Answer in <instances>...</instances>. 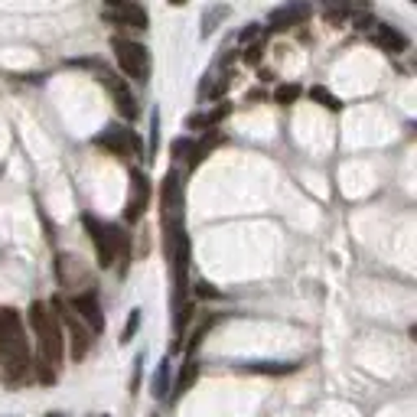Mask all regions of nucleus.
Returning a JSON list of instances; mask_svg holds the SVG:
<instances>
[{
  "label": "nucleus",
  "instance_id": "nucleus-1",
  "mask_svg": "<svg viewBox=\"0 0 417 417\" xmlns=\"http://www.w3.org/2000/svg\"><path fill=\"white\" fill-rule=\"evenodd\" d=\"M0 369L10 379V385H23L26 371L33 369L23 317L14 307H0Z\"/></svg>",
  "mask_w": 417,
  "mask_h": 417
},
{
  "label": "nucleus",
  "instance_id": "nucleus-2",
  "mask_svg": "<svg viewBox=\"0 0 417 417\" xmlns=\"http://www.w3.org/2000/svg\"><path fill=\"white\" fill-rule=\"evenodd\" d=\"M30 326H33V332H36V339H39V359L49 362L53 369H59V362H62V323L53 313V307L43 303V300L33 303L30 307Z\"/></svg>",
  "mask_w": 417,
  "mask_h": 417
},
{
  "label": "nucleus",
  "instance_id": "nucleus-3",
  "mask_svg": "<svg viewBox=\"0 0 417 417\" xmlns=\"http://www.w3.org/2000/svg\"><path fill=\"white\" fill-rule=\"evenodd\" d=\"M111 49H115V59L121 65V72L134 82H147L150 78V53L144 43H134L127 36H115L111 39Z\"/></svg>",
  "mask_w": 417,
  "mask_h": 417
},
{
  "label": "nucleus",
  "instance_id": "nucleus-4",
  "mask_svg": "<svg viewBox=\"0 0 417 417\" xmlns=\"http://www.w3.org/2000/svg\"><path fill=\"white\" fill-rule=\"evenodd\" d=\"M101 16L115 26H134V30H147L150 16L137 0H101Z\"/></svg>",
  "mask_w": 417,
  "mask_h": 417
},
{
  "label": "nucleus",
  "instance_id": "nucleus-5",
  "mask_svg": "<svg viewBox=\"0 0 417 417\" xmlns=\"http://www.w3.org/2000/svg\"><path fill=\"white\" fill-rule=\"evenodd\" d=\"M53 307V313L59 317V323L69 329V339H72V359H85L88 356V349H92V332H88V326L82 323V320L75 317L69 310V303H62V300H53L49 303Z\"/></svg>",
  "mask_w": 417,
  "mask_h": 417
},
{
  "label": "nucleus",
  "instance_id": "nucleus-6",
  "mask_svg": "<svg viewBox=\"0 0 417 417\" xmlns=\"http://www.w3.org/2000/svg\"><path fill=\"white\" fill-rule=\"evenodd\" d=\"M160 208H163V225H183V183H179V173L170 170L163 176L160 186Z\"/></svg>",
  "mask_w": 417,
  "mask_h": 417
},
{
  "label": "nucleus",
  "instance_id": "nucleus-7",
  "mask_svg": "<svg viewBox=\"0 0 417 417\" xmlns=\"http://www.w3.org/2000/svg\"><path fill=\"white\" fill-rule=\"evenodd\" d=\"M150 196H154V189H150V179L144 176V170H131V196H127V208H124V218L131 225L144 218V212L150 208Z\"/></svg>",
  "mask_w": 417,
  "mask_h": 417
},
{
  "label": "nucleus",
  "instance_id": "nucleus-8",
  "mask_svg": "<svg viewBox=\"0 0 417 417\" xmlns=\"http://www.w3.org/2000/svg\"><path fill=\"white\" fill-rule=\"evenodd\" d=\"M69 310L88 326V332H92V336H95V332H105V313H101V303H98V294H95V290L75 294L69 300Z\"/></svg>",
  "mask_w": 417,
  "mask_h": 417
},
{
  "label": "nucleus",
  "instance_id": "nucleus-9",
  "mask_svg": "<svg viewBox=\"0 0 417 417\" xmlns=\"http://www.w3.org/2000/svg\"><path fill=\"white\" fill-rule=\"evenodd\" d=\"M98 82L105 88H108L111 95H115V105H117V111H121V117H137L140 115V108H137V98L131 95V88H127V82L124 78H117L115 72H108V69H98Z\"/></svg>",
  "mask_w": 417,
  "mask_h": 417
},
{
  "label": "nucleus",
  "instance_id": "nucleus-10",
  "mask_svg": "<svg viewBox=\"0 0 417 417\" xmlns=\"http://www.w3.org/2000/svg\"><path fill=\"white\" fill-rule=\"evenodd\" d=\"M310 14H313V7H310V0H290V4H284V7L270 10L268 26H270V30H290V26L307 23V20H310Z\"/></svg>",
  "mask_w": 417,
  "mask_h": 417
},
{
  "label": "nucleus",
  "instance_id": "nucleus-11",
  "mask_svg": "<svg viewBox=\"0 0 417 417\" xmlns=\"http://www.w3.org/2000/svg\"><path fill=\"white\" fill-rule=\"evenodd\" d=\"M95 144L105 150H111V154L117 157H131L140 150V140L134 131H127V127H108V131H101L98 137H95Z\"/></svg>",
  "mask_w": 417,
  "mask_h": 417
},
{
  "label": "nucleus",
  "instance_id": "nucleus-12",
  "mask_svg": "<svg viewBox=\"0 0 417 417\" xmlns=\"http://www.w3.org/2000/svg\"><path fill=\"white\" fill-rule=\"evenodd\" d=\"M85 228H88V235H92V241H95V255H98V264H101V268H111V264H115V245H111L108 225L98 222L95 216H85Z\"/></svg>",
  "mask_w": 417,
  "mask_h": 417
},
{
  "label": "nucleus",
  "instance_id": "nucleus-13",
  "mask_svg": "<svg viewBox=\"0 0 417 417\" xmlns=\"http://www.w3.org/2000/svg\"><path fill=\"white\" fill-rule=\"evenodd\" d=\"M371 39H375L385 53H404V49H408V36H404V33H398L394 26H388V23H375Z\"/></svg>",
  "mask_w": 417,
  "mask_h": 417
},
{
  "label": "nucleus",
  "instance_id": "nucleus-14",
  "mask_svg": "<svg viewBox=\"0 0 417 417\" xmlns=\"http://www.w3.org/2000/svg\"><path fill=\"white\" fill-rule=\"evenodd\" d=\"M245 371H251V375H270V379H284V375L297 371V365H290V362H248Z\"/></svg>",
  "mask_w": 417,
  "mask_h": 417
},
{
  "label": "nucleus",
  "instance_id": "nucleus-15",
  "mask_svg": "<svg viewBox=\"0 0 417 417\" xmlns=\"http://www.w3.org/2000/svg\"><path fill=\"white\" fill-rule=\"evenodd\" d=\"M196 379H199V362H193V359H189V362H186L183 369H179L176 381H173V401H176L179 394L189 391V388L196 385Z\"/></svg>",
  "mask_w": 417,
  "mask_h": 417
},
{
  "label": "nucleus",
  "instance_id": "nucleus-16",
  "mask_svg": "<svg viewBox=\"0 0 417 417\" xmlns=\"http://www.w3.org/2000/svg\"><path fill=\"white\" fill-rule=\"evenodd\" d=\"M218 144H222V134H218V131L206 134V137H202L199 144H193V154H189V167H193V170H196V167H199V163L206 160V157H208V154H212V150L218 147Z\"/></svg>",
  "mask_w": 417,
  "mask_h": 417
},
{
  "label": "nucleus",
  "instance_id": "nucleus-17",
  "mask_svg": "<svg viewBox=\"0 0 417 417\" xmlns=\"http://www.w3.org/2000/svg\"><path fill=\"white\" fill-rule=\"evenodd\" d=\"M108 232H111V245H115V258H131V238L124 235L121 225H108Z\"/></svg>",
  "mask_w": 417,
  "mask_h": 417
},
{
  "label": "nucleus",
  "instance_id": "nucleus-18",
  "mask_svg": "<svg viewBox=\"0 0 417 417\" xmlns=\"http://www.w3.org/2000/svg\"><path fill=\"white\" fill-rule=\"evenodd\" d=\"M310 98L320 101V105H323V108H329V111H339L342 108V101L336 98L329 88H323V85H313V88H310Z\"/></svg>",
  "mask_w": 417,
  "mask_h": 417
},
{
  "label": "nucleus",
  "instance_id": "nucleus-19",
  "mask_svg": "<svg viewBox=\"0 0 417 417\" xmlns=\"http://www.w3.org/2000/svg\"><path fill=\"white\" fill-rule=\"evenodd\" d=\"M154 394H157V398H167V394H170V365H167V362H163L160 369H157Z\"/></svg>",
  "mask_w": 417,
  "mask_h": 417
},
{
  "label": "nucleus",
  "instance_id": "nucleus-20",
  "mask_svg": "<svg viewBox=\"0 0 417 417\" xmlns=\"http://www.w3.org/2000/svg\"><path fill=\"white\" fill-rule=\"evenodd\" d=\"M228 16V7H216V10H206V16H202V36H208V33L218 26V20H225Z\"/></svg>",
  "mask_w": 417,
  "mask_h": 417
},
{
  "label": "nucleus",
  "instance_id": "nucleus-21",
  "mask_svg": "<svg viewBox=\"0 0 417 417\" xmlns=\"http://www.w3.org/2000/svg\"><path fill=\"white\" fill-rule=\"evenodd\" d=\"M297 98H300V85H280L278 92H274V101H278V105H294Z\"/></svg>",
  "mask_w": 417,
  "mask_h": 417
},
{
  "label": "nucleus",
  "instance_id": "nucleus-22",
  "mask_svg": "<svg viewBox=\"0 0 417 417\" xmlns=\"http://www.w3.org/2000/svg\"><path fill=\"white\" fill-rule=\"evenodd\" d=\"M36 379L39 385H56V369L49 362H43V359H36Z\"/></svg>",
  "mask_w": 417,
  "mask_h": 417
},
{
  "label": "nucleus",
  "instance_id": "nucleus-23",
  "mask_svg": "<svg viewBox=\"0 0 417 417\" xmlns=\"http://www.w3.org/2000/svg\"><path fill=\"white\" fill-rule=\"evenodd\" d=\"M196 297H199V300H218V297H222V290H218V287H212L208 280H199V284H196Z\"/></svg>",
  "mask_w": 417,
  "mask_h": 417
},
{
  "label": "nucleus",
  "instance_id": "nucleus-24",
  "mask_svg": "<svg viewBox=\"0 0 417 417\" xmlns=\"http://www.w3.org/2000/svg\"><path fill=\"white\" fill-rule=\"evenodd\" d=\"M157 144H160V115H150V160L157 157Z\"/></svg>",
  "mask_w": 417,
  "mask_h": 417
},
{
  "label": "nucleus",
  "instance_id": "nucleus-25",
  "mask_svg": "<svg viewBox=\"0 0 417 417\" xmlns=\"http://www.w3.org/2000/svg\"><path fill=\"white\" fill-rule=\"evenodd\" d=\"M189 154H193V140L189 137H176L173 140V157H176V160H189Z\"/></svg>",
  "mask_w": 417,
  "mask_h": 417
},
{
  "label": "nucleus",
  "instance_id": "nucleus-26",
  "mask_svg": "<svg viewBox=\"0 0 417 417\" xmlns=\"http://www.w3.org/2000/svg\"><path fill=\"white\" fill-rule=\"evenodd\" d=\"M228 111H232V105H225V101H222V105H218L216 111H208V115H202V117H206V127H216V124L222 121V117H228Z\"/></svg>",
  "mask_w": 417,
  "mask_h": 417
},
{
  "label": "nucleus",
  "instance_id": "nucleus-27",
  "mask_svg": "<svg viewBox=\"0 0 417 417\" xmlns=\"http://www.w3.org/2000/svg\"><path fill=\"white\" fill-rule=\"evenodd\" d=\"M261 56H264V36L258 39V43H251V46H248L245 62H248V65H258V62H261Z\"/></svg>",
  "mask_w": 417,
  "mask_h": 417
},
{
  "label": "nucleus",
  "instance_id": "nucleus-28",
  "mask_svg": "<svg viewBox=\"0 0 417 417\" xmlns=\"http://www.w3.org/2000/svg\"><path fill=\"white\" fill-rule=\"evenodd\" d=\"M137 326H140V310H134L131 320H127V326H124V332H121V342H131L134 332H137Z\"/></svg>",
  "mask_w": 417,
  "mask_h": 417
},
{
  "label": "nucleus",
  "instance_id": "nucleus-29",
  "mask_svg": "<svg viewBox=\"0 0 417 417\" xmlns=\"http://www.w3.org/2000/svg\"><path fill=\"white\" fill-rule=\"evenodd\" d=\"M258 33H261V26H258V23H248L245 30H241V36H238V39H241V43H248V39H255Z\"/></svg>",
  "mask_w": 417,
  "mask_h": 417
},
{
  "label": "nucleus",
  "instance_id": "nucleus-30",
  "mask_svg": "<svg viewBox=\"0 0 417 417\" xmlns=\"http://www.w3.org/2000/svg\"><path fill=\"white\" fill-rule=\"evenodd\" d=\"M170 4H173V7H183V4H186V0H170Z\"/></svg>",
  "mask_w": 417,
  "mask_h": 417
},
{
  "label": "nucleus",
  "instance_id": "nucleus-31",
  "mask_svg": "<svg viewBox=\"0 0 417 417\" xmlns=\"http://www.w3.org/2000/svg\"><path fill=\"white\" fill-rule=\"evenodd\" d=\"M46 417H62V414H46Z\"/></svg>",
  "mask_w": 417,
  "mask_h": 417
}]
</instances>
